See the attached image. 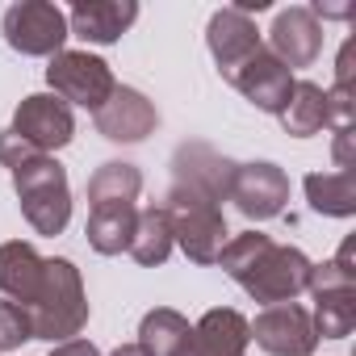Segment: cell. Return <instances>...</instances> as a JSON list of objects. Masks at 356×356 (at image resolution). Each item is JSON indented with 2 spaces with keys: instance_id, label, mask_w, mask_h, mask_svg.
I'll return each instance as SVG.
<instances>
[{
  "instance_id": "6da1fadb",
  "label": "cell",
  "mask_w": 356,
  "mask_h": 356,
  "mask_svg": "<svg viewBox=\"0 0 356 356\" xmlns=\"http://www.w3.org/2000/svg\"><path fill=\"white\" fill-rule=\"evenodd\" d=\"M26 314H30L34 339H47V343L76 339L88 323V293H84L80 268L63 256H51L42 268L38 293L26 302Z\"/></svg>"
},
{
  "instance_id": "7a4b0ae2",
  "label": "cell",
  "mask_w": 356,
  "mask_h": 356,
  "mask_svg": "<svg viewBox=\"0 0 356 356\" xmlns=\"http://www.w3.org/2000/svg\"><path fill=\"white\" fill-rule=\"evenodd\" d=\"M163 214H168L176 248H181L193 264H218V256H222V248L231 239L218 202H210L206 193L172 181V189L163 197Z\"/></svg>"
},
{
  "instance_id": "3957f363",
  "label": "cell",
  "mask_w": 356,
  "mask_h": 356,
  "mask_svg": "<svg viewBox=\"0 0 356 356\" xmlns=\"http://www.w3.org/2000/svg\"><path fill=\"white\" fill-rule=\"evenodd\" d=\"M9 176H13L26 222L38 235H63V227L72 222V185H67L63 163L55 155H34Z\"/></svg>"
},
{
  "instance_id": "277c9868",
  "label": "cell",
  "mask_w": 356,
  "mask_h": 356,
  "mask_svg": "<svg viewBox=\"0 0 356 356\" xmlns=\"http://www.w3.org/2000/svg\"><path fill=\"white\" fill-rule=\"evenodd\" d=\"M0 34L17 55H30V59H55L63 42L72 38L67 13L51 0H17V5H9L5 17H0Z\"/></svg>"
},
{
  "instance_id": "5b68a950",
  "label": "cell",
  "mask_w": 356,
  "mask_h": 356,
  "mask_svg": "<svg viewBox=\"0 0 356 356\" xmlns=\"http://www.w3.org/2000/svg\"><path fill=\"white\" fill-rule=\"evenodd\" d=\"M47 84H51V92L63 105H80V109H92V113L118 88L109 63L97 59V55H88V51H59L47 63Z\"/></svg>"
},
{
  "instance_id": "8992f818",
  "label": "cell",
  "mask_w": 356,
  "mask_h": 356,
  "mask_svg": "<svg viewBox=\"0 0 356 356\" xmlns=\"http://www.w3.org/2000/svg\"><path fill=\"white\" fill-rule=\"evenodd\" d=\"M306 277H310V260L306 252L289 248V243H268V252L256 260V268L239 281L256 302L264 306H281V302H293L302 289H306Z\"/></svg>"
},
{
  "instance_id": "52a82bcc",
  "label": "cell",
  "mask_w": 356,
  "mask_h": 356,
  "mask_svg": "<svg viewBox=\"0 0 356 356\" xmlns=\"http://www.w3.org/2000/svg\"><path fill=\"white\" fill-rule=\"evenodd\" d=\"M227 202H235L243 218L268 222V218H277V214L285 210V202H289V176H285L277 163H268V159L239 163Z\"/></svg>"
},
{
  "instance_id": "ba28073f",
  "label": "cell",
  "mask_w": 356,
  "mask_h": 356,
  "mask_svg": "<svg viewBox=\"0 0 356 356\" xmlns=\"http://www.w3.org/2000/svg\"><path fill=\"white\" fill-rule=\"evenodd\" d=\"M17 138H26L34 151L42 155H55L59 147L72 143L76 134V118H72V105H63L55 92H34L17 105L13 113V126H9Z\"/></svg>"
},
{
  "instance_id": "9c48e42d",
  "label": "cell",
  "mask_w": 356,
  "mask_h": 356,
  "mask_svg": "<svg viewBox=\"0 0 356 356\" xmlns=\"http://www.w3.org/2000/svg\"><path fill=\"white\" fill-rule=\"evenodd\" d=\"M252 327V339L268 352V356H310L318 348V335H314V323H310V310L293 306V302H281V306H264L256 314Z\"/></svg>"
},
{
  "instance_id": "30bf717a",
  "label": "cell",
  "mask_w": 356,
  "mask_h": 356,
  "mask_svg": "<svg viewBox=\"0 0 356 356\" xmlns=\"http://www.w3.org/2000/svg\"><path fill=\"white\" fill-rule=\"evenodd\" d=\"M235 159H227L222 151H214L210 143H181L172 155V176L176 185H189L197 193H206L210 202H227L231 197V181H235Z\"/></svg>"
},
{
  "instance_id": "8fae6325",
  "label": "cell",
  "mask_w": 356,
  "mask_h": 356,
  "mask_svg": "<svg viewBox=\"0 0 356 356\" xmlns=\"http://www.w3.org/2000/svg\"><path fill=\"white\" fill-rule=\"evenodd\" d=\"M248 343H252L248 318L231 306H214L193 323L189 339L176 348V356H248Z\"/></svg>"
},
{
  "instance_id": "7c38bea8",
  "label": "cell",
  "mask_w": 356,
  "mask_h": 356,
  "mask_svg": "<svg viewBox=\"0 0 356 356\" xmlns=\"http://www.w3.org/2000/svg\"><path fill=\"white\" fill-rule=\"evenodd\" d=\"M92 122H97V134H105L109 143H143L147 134H155L159 113L138 88L118 84L109 92V101L92 113Z\"/></svg>"
},
{
  "instance_id": "4fadbf2b",
  "label": "cell",
  "mask_w": 356,
  "mask_h": 356,
  "mask_svg": "<svg viewBox=\"0 0 356 356\" xmlns=\"http://www.w3.org/2000/svg\"><path fill=\"white\" fill-rule=\"evenodd\" d=\"M206 47H210V55H214V63H218V76L231 84V76H235L264 42H260V30H256L252 17H243L239 9H218V13L210 17V26H206Z\"/></svg>"
},
{
  "instance_id": "5bb4252c",
  "label": "cell",
  "mask_w": 356,
  "mask_h": 356,
  "mask_svg": "<svg viewBox=\"0 0 356 356\" xmlns=\"http://www.w3.org/2000/svg\"><path fill=\"white\" fill-rule=\"evenodd\" d=\"M268 51L293 72V67H310L323 51V26L314 22V13L306 5H289L277 13L273 30H268Z\"/></svg>"
},
{
  "instance_id": "9a60e30c",
  "label": "cell",
  "mask_w": 356,
  "mask_h": 356,
  "mask_svg": "<svg viewBox=\"0 0 356 356\" xmlns=\"http://www.w3.org/2000/svg\"><path fill=\"white\" fill-rule=\"evenodd\" d=\"M231 84L256 105V109H264V113H281L285 109V101H289V92H293V72L268 51V47H260L235 76H231Z\"/></svg>"
},
{
  "instance_id": "2e32d148",
  "label": "cell",
  "mask_w": 356,
  "mask_h": 356,
  "mask_svg": "<svg viewBox=\"0 0 356 356\" xmlns=\"http://www.w3.org/2000/svg\"><path fill=\"white\" fill-rule=\"evenodd\" d=\"M138 22V5L134 0H76L67 9V34L109 47L118 42L130 26Z\"/></svg>"
},
{
  "instance_id": "e0dca14e",
  "label": "cell",
  "mask_w": 356,
  "mask_h": 356,
  "mask_svg": "<svg viewBox=\"0 0 356 356\" xmlns=\"http://www.w3.org/2000/svg\"><path fill=\"white\" fill-rule=\"evenodd\" d=\"M42 268H47V256H38L34 243H26V239L0 243V293L9 302L26 306L42 285Z\"/></svg>"
},
{
  "instance_id": "ac0fdd59",
  "label": "cell",
  "mask_w": 356,
  "mask_h": 356,
  "mask_svg": "<svg viewBox=\"0 0 356 356\" xmlns=\"http://www.w3.org/2000/svg\"><path fill=\"white\" fill-rule=\"evenodd\" d=\"M306 202L323 218H352L356 214V172H310Z\"/></svg>"
},
{
  "instance_id": "d6986e66",
  "label": "cell",
  "mask_w": 356,
  "mask_h": 356,
  "mask_svg": "<svg viewBox=\"0 0 356 356\" xmlns=\"http://www.w3.org/2000/svg\"><path fill=\"white\" fill-rule=\"evenodd\" d=\"M143 193V172L126 159H109L88 176V202L97 206H134V197Z\"/></svg>"
},
{
  "instance_id": "ffe728a7",
  "label": "cell",
  "mask_w": 356,
  "mask_h": 356,
  "mask_svg": "<svg viewBox=\"0 0 356 356\" xmlns=\"http://www.w3.org/2000/svg\"><path fill=\"white\" fill-rule=\"evenodd\" d=\"M134 218H138L134 206H97V210L88 214V227H84L88 248L101 252V256H122V252L130 248Z\"/></svg>"
},
{
  "instance_id": "44dd1931",
  "label": "cell",
  "mask_w": 356,
  "mask_h": 356,
  "mask_svg": "<svg viewBox=\"0 0 356 356\" xmlns=\"http://www.w3.org/2000/svg\"><path fill=\"white\" fill-rule=\"evenodd\" d=\"M172 248H176V239H172V227H168V214H163V206H147V210H138V218H134V235H130V256L143 264V268H155V264H163L168 256H172Z\"/></svg>"
},
{
  "instance_id": "7402d4cb",
  "label": "cell",
  "mask_w": 356,
  "mask_h": 356,
  "mask_svg": "<svg viewBox=\"0 0 356 356\" xmlns=\"http://www.w3.org/2000/svg\"><path fill=\"white\" fill-rule=\"evenodd\" d=\"M193 323L181 314V310H172V306H155L143 314L138 323V348L147 356H176V348H181L189 339Z\"/></svg>"
},
{
  "instance_id": "603a6c76",
  "label": "cell",
  "mask_w": 356,
  "mask_h": 356,
  "mask_svg": "<svg viewBox=\"0 0 356 356\" xmlns=\"http://www.w3.org/2000/svg\"><path fill=\"white\" fill-rule=\"evenodd\" d=\"M277 118H281L285 134H293V138L318 134L323 130V88L310 84V80H293V92H289V101Z\"/></svg>"
},
{
  "instance_id": "cb8c5ba5",
  "label": "cell",
  "mask_w": 356,
  "mask_h": 356,
  "mask_svg": "<svg viewBox=\"0 0 356 356\" xmlns=\"http://www.w3.org/2000/svg\"><path fill=\"white\" fill-rule=\"evenodd\" d=\"M314 335L318 339H348L356 327V289H339V293H323L314 298Z\"/></svg>"
},
{
  "instance_id": "d4e9b609",
  "label": "cell",
  "mask_w": 356,
  "mask_h": 356,
  "mask_svg": "<svg viewBox=\"0 0 356 356\" xmlns=\"http://www.w3.org/2000/svg\"><path fill=\"white\" fill-rule=\"evenodd\" d=\"M268 235H260V231H243V235H231L227 239V248H222V256H218V264H222V273L239 285L252 268H256V260L268 252Z\"/></svg>"
},
{
  "instance_id": "484cf974",
  "label": "cell",
  "mask_w": 356,
  "mask_h": 356,
  "mask_svg": "<svg viewBox=\"0 0 356 356\" xmlns=\"http://www.w3.org/2000/svg\"><path fill=\"white\" fill-rule=\"evenodd\" d=\"M323 126H327L331 134L356 126V92H352V88H343V84L323 88Z\"/></svg>"
},
{
  "instance_id": "4316f807",
  "label": "cell",
  "mask_w": 356,
  "mask_h": 356,
  "mask_svg": "<svg viewBox=\"0 0 356 356\" xmlns=\"http://www.w3.org/2000/svg\"><path fill=\"white\" fill-rule=\"evenodd\" d=\"M26 339H34L30 314H26V306H17V302L5 298V302H0V352H13Z\"/></svg>"
},
{
  "instance_id": "83f0119b",
  "label": "cell",
  "mask_w": 356,
  "mask_h": 356,
  "mask_svg": "<svg viewBox=\"0 0 356 356\" xmlns=\"http://www.w3.org/2000/svg\"><path fill=\"white\" fill-rule=\"evenodd\" d=\"M34 155H42V151H34L26 138H17L13 130H5V134H0V163H5L9 172L13 168H22L26 159H34Z\"/></svg>"
},
{
  "instance_id": "f1b7e54d",
  "label": "cell",
  "mask_w": 356,
  "mask_h": 356,
  "mask_svg": "<svg viewBox=\"0 0 356 356\" xmlns=\"http://www.w3.org/2000/svg\"><path fill=\"white\" fill-rule=\"evenodd\" d=\"M310 13H314L318 26L323 22H352L356 17V5H352V0H314Z\"/></svg>"
},
{
  "instance_id": "f546056e",
  "label": "cell",
  "mask_w": 356,
  "mask_h": 356,
  "mask_svg": "<svg viewBox=\"0 0 356 356\" xmlns=\"http://www.w3.org/2000/svg\"><path fill=\"white\" fill-rule=\"evenodd\" d=\"M331 155H335V172H356V126L352 130H339L335 143H331Z\"/></svg>"
},
{
  "instance_id": "4dcf8cb0",
  "label": "cell",
  "mask_w": 356,
  "mask_h": 356,
  "mask_svg": "<svg viewBox=\"0 0 356 356\" xmlns=\"http://www.w3.org/2000/svg\"><path fill=\"white\" fill-rule=\"evenodd\" d=\"M51 356H101V348L92 339H67V343H55Z\"/></svg>"
},
{
  "instance_id": "1f68e13d",
  "label": "cell",
  "mask_w": 356,
  "mask_h": 356,
  "mask_svg": "<svg viewBox=\"0 0 356 356\" xmlns=\"http://www.w3.org/2000/svg\"><path fill=\"white\" fill-rule=\"evenodd\" d=\"M352 51H356V42H343L339 63H335V84H343V88H352Z\"/></svg>"
},
{
  "instance_id": "d6a6232c",
  "label": "cell",
  "mask_w": 356,
  "mask_h": 356,
  "mask_svg": "<svg viewBox=\"0 0 356 356\" xmlns=\"http://www.w3.org/2000/svg\"><path fill=\"white\" fill-rule=\"evenodd\" d=\"M109 356H147V352H143L138 343H122V348H113Z\"/></svg>"
}]
</instances>
